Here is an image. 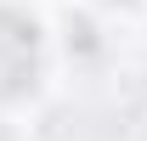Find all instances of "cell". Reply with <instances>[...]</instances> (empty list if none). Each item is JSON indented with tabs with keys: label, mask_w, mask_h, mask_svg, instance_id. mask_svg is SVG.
<instances>
[{
	"label": "cell",
	"mask_w": 147,
	"mask_h": 141,
	"mask_svg": "<svg viewBox=\"0 0 147 141\" xmlns=\"http://www.w3.org/2000/svg\"><path fill=\"white\" fill-rule=\"evenodd\" d=\"M40 73V28L23 11L0 6V102H11Z\"/></svg>",
	"instance_id": "cell-1"
}]
</instances>
